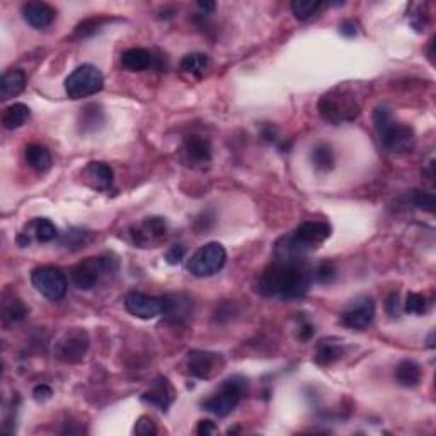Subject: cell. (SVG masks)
Returning <instances> with one entry per match:
<instances>
[{
    "label": "cell",
    "instance_id": "obj_9",
    "mask_svg": "<svg viewBox=\"0 0 436 436\" xmlns=\"http://www.w3.org/2000/svg\"><path fill=\"white\" fill-rule=\"evenodd\" d=\"M130 235L137 247H157L166 240L167 224L162 217H147L130 228Z\"/></svg>",
    "mask_w": 436,
    "mask_h": 436
},
{
    "label": "cell",
    "instance_id": "obj_17",
    "mask_svg": "<svg viewBox=\"0 0 436 436\" xmlns=\"http://www.w3.org/2000/svg\"><path fill=\"white\" fill-rule=\"evenodd\" d=\"M162 298V316L174 322H181L193 313V300L185 293H169Z\"/></svg>",
    "mask_w": 436,
    "mask_h": 436
},
{
    "label": "cell",
    "instance_id": "obj_36",
    "mask_svg": "<svg viewBox=\"0 0 436 436\" xmlns=\"http://www.w3.org/2000/svg\"><path fill=\"white\" fill-rule=\"evenodd\" d=\"M86 244H87V232L70 231V232H67V234H65L63 246H67V247L75 246L77 249H80V247H84Z\"/></svg>",
    "mask_w": 436,
    "mask_h": 436
},
{
    "label": "cell",
    "instance_id": "obj_5",
    "mask_svg": "<svg viewBox=\"0 0 436 436\" xmlns=\"http://www.w3.org/2000/svg\"><path fill=\"white\" fill-rule=\"evenodd\" d=\"M104 87V75L94 65L84 63L65 79V93L70 99H82L98 94Z\"/></svg>",
    "mask_w": 436,
    "mask_h": 436
},
{
    "label": "cell",
    "instance_id": "obj_13",
    "mask_svg": "<svg viewBox=\"0 0 436 436\" xmlns=\"http://www.w3.org/2000/svg\"><path fill=\"white\" fill-rule=\"evenodd\" d=\"M125 309L139 319H155L157 316H162V298L141 292H130L125 297Z\"/></svg>",
    "mask_w": 436,
    "mask_h": 436
},
{
    "label": "cell",
    "instance_id": "obj_4",
    "mask_svg": "<svg viewBox=\"0 0 436 436\" xmlns=\"http://www.w3.org/2000/svg\"><path fill=\"white\" fill-rule=\"evenodd\" d=\"M247 390V378L242 375H234V377L227 378L221 384L220 390L213 394L212 397L205 399L201 403V407L205 411L212 412V414L218 416V418H225L231 414L237 407V404L242 399L244 392Z\"/></svg>",
    "mask_w": 436,
    "mask_h": 436
},
{
    "label": "cell",
    "instance_id": "obj_19",
    "mask_svg": "<svg viewBox=\"0 0 436 436\" xmlns=\"http://www.w3.org/2000/svg\"><path fill=\"white\" fill-rule=\"evenodd\" d=\"M82 178L87 186H91L95 191H108L113 186L114 172L108 164L104 162H91L86 169L82 171Z\"/></svg>",
    "mask_w": 436,
    "mask_h": 436
},
{
    "label": "cell",
    "instance_id": "obj_24",
    "mask_svg": "<svg viewBox=\"0 0 436 436\" xmlns=\"http://www.w3.org/2000/svg\"><path fill=\"white\" fill-rule=\"evenodd\" d=\"M31 116V111L22 102H14L13 106H7L2 114V125L6 130L21 128Z\"/></svg>",
    "mask_w": 436,
    "mask_h": 436
},
{
    "label": "cell",
    "instance_id": "obj_38",
    "mask_svg": "<svg viewBox=\"0 0 436 436\" xmlns=\"http://www.w3.org/2000/svg\"><path fill=\"white\" fill-rule=\"evenodd\" d=\"M385 311H387L390 317L399 316L400 311H403V304H400L399 293L397 292L390 293V295L387 297V300H385Z\"/></svg>",
    "mask_w": 436,
    "mask_h": 436
},
{
    "label": "cell",
    "instance_id": "obj_21",
    "mask_svg": "<svg viewBox=\"0 0 436 436\" xmlns=\"http://www.w3.org/2000/svg\"><path fill=\"white\" fill-rule=\"evenodd\" d=\"M154 55L145 48H130L121 53V65L128 72H143L150 68Z\"/></svg>",
    "mask_w": 436,
    "mask_h": 436
},
{
    "label": "cell",
    "instance_id": "obj_11",
    "mask_svg": "<svg viewBox=\"0 0 436 436\" xmlns=\"http://www.w3.org/2000/svg\"><path fill=\"white\" fill-rule=\"evenodd\" d=\"M224 366V358L218 353H210V351L194 350L187 353L186 368L191 377L196 378H212Z\"/></svg>",
    "mask_w": 436,
    "mask_h": 436
},
{
    "label": "cell",
    "instance_id": "obj_33",
    "mask_svg": "<svg viewBox=\"0 0 436 436\" xmlns=\"http://www.w3.org/2000/svg\"><path fill=\"white\" fill-rule=\"evenodd\" d=\"M428 311V300L419 293H409L405 297V312L412 316H423Z\"/></svg>",
    "mask_w": 436,
    "mask_h": 436
},
{
    "label": "cell",
    "instance_id": "obj_25",
    "mask_svg": "<svg viewBox=\"0 0 436 436\" xmlns=\"http://www.w3.org/2000/svg\"><path fill=\"white\" fill-rule=\"evenodd\" d=\"M210 65H212V62H210L208 55H205V53H189V55H186L185 59L181 60L182 72L189 74L191 77L198 79H201L203 75L206 74Z\"/></svg>",
    "mask_w": 436,
    "mask_h": 436
},
{
    "label": "cell",
    "instance_id": "obj_1",
    "mask_svg": "<svg viewBox=\"0 0 436 436\" xmlns=\"http://www.w3.org/2000/svg\"><path fill=\"white\" fill-rule=\"evenodd\" d=\"M312 280V267L305 259H273L259 274L258 292L265 297L293 300L309 292Z\"/></svg>",
    "mask_w": 436,
    "mask_h": 436
},
{
    "label": "cell",
    "instance_id": "obj_41",
    "mask_svg": "<svg viewBox=\"0 0 436 436\" xmlns=\"http://www.w3.org/2000/svg\"><path fill=\"white\" fill-rule=\"evenodd\" d=\"M196 431H198V435H201V436H206V435H215L218 430H217V426H215V424H213V423H212V421L205 419V421H200V424H198Z\"/></svg>",
    "mask_w": 436,
    "mask_h": 436
},
{
    "label": "cell",
    "instance_id": "obj_23",
    "mask_svg": "<svg viewBox=\"0 0 436 436\" xmlns=\"http://www.w3.org/2000/svg\"><path fill=\"white\" fill-rule=\"evenodd\" d=\"M421 377H423V370L412 359H404L397 365L396 378L403 387H416L421 382Z\"/></svg>",
    "mask_w": 436,
    "mask_h": 436
},
{
    "label": "cell",
    "instance_id": "obj_14",
    "mask_svg": "<svg viewBox=\"0 0 436 436\" xmlns=\"http://www.w3.org/2000/svg\"><path fill=\"white\" fill-rule=\"evenodd\" d=\"M174 399H176L174 387H172L171 382L164 377L157 378L154 384H152V387L145 390L143 396H141V400H143V403H147L148 405H154V407L164 412L171 407Z\"/></svg>",
    "mask_w": 436,
    "mask_h": 436
},
{
    "label": "cell",
    "instance_id": "obj_7",
    "mask_svg": "<svg viewBox=\"0 0 436 436\" xmlns=\"http://www.w3.org/2000/svg\"><path fill=\"white\" fill-rule=\"evenodd\" d=\"M31 283L34 288L47 297L48 300L59 302L67 293V277L60 267L38 266L31 273Z\"/></svg>",
    "mask_w": 436,
    "mask_h": 436
},
{
    "label": "cell",
    "instance_id": "obj_42",
    "mask_svg": "<svg viewBox=\"0 0 436 436\" xmlns=\"http://www.w3.org/2000/svg\"><path fill=\"white\" fill-rule=\"evenodd\" d=\"M339 31H341V34H344L346 38H353L358 34V24L355 21H344L341 24V28H339Z\"/></svg>",
    "mask_w": 436,
    "mask_h": 436
},
{
    "label": "cell",
    "instance_id": "obj_22",
    "mask_svg": "<svg viewBox=\"0 0 436 436\" xmlns=\"http://www.w3.org/2000/svg\"><path fill=\"white\" fill-rule=\"evenodd\" d=\"M24 157L28 166L36 172H47L53 164L52 154L41 143H29L24 150Z\"/></svg>",
    "mask_w": 436,
    "mask_h": 436
},
{
    "label": "cell",
    "instance_id": "obj_31",
    "mask_svg": "<svg viewBox=\"0 0 436 436\" xmlns=\"http://www.w3.org/2000/svg\"><path fill=\"white\" fill-rule=\"evenodd\" d=\"M320 7H322V2L319 0H295L292 2V13L295 14L298 21H307L309 17L317 14Z\"/></svg>",
    "mask_w": 436,
    "mask_h": 436
},
{
    "label": "cell",
    "instance_id": "obj_12",
    "mask_svg": "<svg viewBox=\"0 0 436 436\" xmlns=\"http://www.w3.org/2000/svg\"><path fill=\"white\" fill-rule=\"evenodd\" d=\"M106 273L104 261L101 258H87L72 267L70 278L79 290H93L99 278Z\"/></svg>",
    "mask_w": 436,
    "mask_h": 436
},
{
    "label": "cell",
    "instance_id": "obj_20",
    "mask_svg": "<svg viewBox=\"0 0 436 436\" xmlns=\"http://www.w3.org/2000/svg\"><path fill=\"white\" fill-rule=\"evenodd\" d=\"M26 82H28V77H26L24 72L21 68H13V70L6 72L0 79V95H2V101H7V99L14 98V95L21 94L24 91Z\"/></svg>",
    "mask_w": 436,
    "mask_h": 436
},
{
    "label": "cell",
    "instance_id": "obj_29",
    "mask_svg": "<svg viewBox=\"0 0 436 436\" xmlns=\"http://www.w3.org/2000/svg\"><path fill=\"white\" fill-rule=\"evenodd\" d=\"M28 317V307L19 298H10L3 304V320L7 324H17Z\"/></svg>",
    "mask_w": 436,
    "mask_h": 436
},
{
    "label": "cell",
    "instance_id": "obj_39",
    "mask_svg": "<svg viewBox=\"0 0 436 436\" xmlns=\"http://www.w3.org/2000/svg\"><path fill=\"white\" fill-rule=\"evenodd\" d=\"M185 256H186V247L185 246H174V247H171L169 251H167L166 261L169 263V265H179V263L185 259Z\"/></svg>",
    "mask_w": 436,
    "mask_h": 436
},
{
    "label": "cell",
    "instance_id": "obj_8",
    "mask_svg": "<svg viewBox=\"0 0 436 436\" xmlns=\"http://www.w3.org/2000/svg\"><path fill=\"white\" fill-rule=\"evenodd\" d=\"M89 334L82 327H72L65 331L62 338L55 343V358L63 363H79L89 350Z\"/></svg>",
    "mask_w": 436,
    "mask_h": 436
},
{
    "label": "cell",
    "instance_id": "obj_30",
    "mask_svg": "<svg viewBox=\"0 0 436 436\" xmlns=\"http://www.w3.org/2000/svg\"><path fill=\"white\" fill-rule=\"evenodd\" d=\"M34 227V235L40 242H52L59 237V228L48 218H38V220L33 221Z\"/></svg>",
    "mask_w": 436,
    "mask_h": 436
},
{
    "label": "cell",
    "instance_id": "obj_26",
    "mask_svg": "<svg viewBox=\"0 0 436 436\" xmlns=\"http://www.w3.org/2000/svg\"><path fill=\"white\" fill-rule=\"evenodd\" d=\"M311 160L317 171H322V172L332 171L336 164L334 150H332L331 145H326V143L317 145V147L312 148Z\"/></svg>",
    "mask_w": 436,
    "mask_h": 436
},
{
    "label": "cell",
    "instance_id": "obj_43",
    "mask_svg": "<svg viewBox=\"0 0 436 436\" xmlns=\"http://www.w3.org/2000/svg\"><path fill=\"white\" fill-rule=\"evenodd\" d=\"M198 7L205 10V13H212L215 9V2H198Z\"/></svg>",
    "mask_w": 436,
    "mask_h": 436
},
{
    "label": "cell",
    "instance_id": "obj_44",
    "mask_svg": "<svg viewBox=\"0 0 436 436\" xmlns=\"http://www.w3.org/2000/svg\"><path fill=\"white\" fill-rule=\"evenodd\" d=\"M428 346L435 348V331H431L430 336H428Z\"/></svg>",
    "mask_w": 436,
    "mask_h": 436
},
{
    "label": "cell",
    "instance_id": "obj_28",
    "mask_svg": "<svg viewBox=\"0 0 436 436\" xmlns=\"http://www.w3.org/2000/svg\"><path fill=\"white\" fill-rule=\"evenodd\" d=\"M343 357V348L339 344L329 341V339H322V343L317 348L316 361L319 365H331V363L338 361Z\"/></svg>",
    "mask_w": 436,
    "mask_h": 436
},
{
    "label": "cell",
    "instance_id": "obj_6",
    "mask_svg": "<svg viewBox=\"0 0 436 436\" xmlns=\"http://www.w3.org/2000/svg\"><path fill=\"white\" fill-rule=\"evenodd\" d=\"M227 261V251L221 244L208 242L191 256L187 271L196 278H210L217 274Z\"/></svg>",
    "mask_w": 436,
    "mask_h": 436
},
{
    "label": "cell",
    "instance_id": "obj_37",
    "mask_svg": "<svg viewBox=\"0 0 436 436\" xmlns=\"http://www.w3.org/2000/svg\"><path fill=\"white\" fill-rule=\"evenodd\" d=\"M135 433L140 435V436L157 435L155 423L150 418H148V416H141V418L137 421V424H135Z\"/></svg>",
    "mask_w": 436,
    "mask_h": 436
},
{
    "label": "cell",
    "instance_id": "obj_2",
    "mask_svg": "<svg viewBox=\"0 0 436 436\" xmlns=\"http://www.w3.org/2000/svg\"><path fill=\"white\" fill-rule=\"evenodd\" d=\"M317 109L324 121L331 125H341L357 120L361 106H359L353 87L350 84H343V86L334 87L324 94L319 99Z\"/></svg>",
    "mask_w": 436,
    "mask_h": 436
},
{
    "label": "cell",
    "instance_id": "obj_32",
    "mask_svg": "<svg viewBox=\"0 0 436 436\" xmlns=\"http://www.w3.org/2000/svg\"><path fill=\"white\" fill-rule=\"evenodd\" d=\"M108 22V19L104 17H93V19H86L84 22H80L75 29V36L77 38H87L93 36L99 31L101 28H104V24Z\"/></svg>",
    "mask_w": 436,
    "mask_h": 436
},
{
    "label": "cell",
    "instance_id": "obj_35",
    "mask_svg": "<svg viewBox=\"0 0 436 436\" xmlns=\"http://www.w3.org/2000/svg\"><path fill=\"white\" fill-rule=\"evenodd\" d=\"M412 201H414V205L418 206L419 210H423V212L433 213L436 208L435 196L431 193H426V191H418V193H414Z\"/></svg>",
    "mask_w": 436,
    "mask_h": 436
},
{
    "label": "cell",
    "instance_id": "obj_15",
    "mask_svg": "<svg viewBox=\"0 0 436 436\" xmlns=\"http://www.w3.org/2000/svg\"><path fill=\"white\" fill-rule=\"evenodd\" d=\"M22 17L34 29H45L55 21L56 10L47 2H28L21 9Z\"/></svg>",
    "mask_w": 436,
    "mask_h": 436
},
{
    "label": "cell",
    "instance_id": "obj_10",
    "mask_svg": "<svg viewBox=\"0 0 436 436\" xmlns=\"http://www.w3.org/2000/svg\"><path fill=\"white\" fill-rule=\"evenodd\" d=\"M375 319V302L370 297H361L348 305L341 312V324L348 329L363 331L373 322Z\"/></svg>",
    "mask_w": 436,
    "mask_h": 436
},
{
    "label": "cell",
    "instance_id": "obj_27",
    "mask_svg": "<svg viewBox=\"0 0 436 436\" xmlns=\"http://www.w3.org/2000/svg\"><path fill=\"white\" fill-rule=\"evenodd\" d=\"M102 123H104V113H102L101 106L89 104L84 108L82 114H80V130L82 132H95Z\"/></svg>",
    "mask_w": 436,
    "mask_h": 436
},
{
    "label": "cell",
    "instance_id": "obj_16",
    "mask_svg": "<svg viewBox=\"0 0 436 436\" xmlns=\"http://www.w3.org/2000/svg\"><path fill=\"white\" fill-rule=\"evenodd\" d=\"M295 235H297V239L304 244V246H307L309 249H313V247L322 244L324 240L331 235V225L326 224V221H319V220L304 221V224L298 225Z\"/></svg>",
    "mask_w": 436,
    "mask_h": 436
},
{
    "label": "cell",
    "instance_id": "obj_34",
    "mask_svg": "<svg viewBox=\"0 0 436 436\" xmlns=\"http://www.w3.org/2000/svg\"><path fill=\"white\" fill-rule=\"evenodd\" d=\"M312 278L317 283H322V285H327V283H332L336 280V267L332 263H322L312 270Z\"/></svg>",
    "mask_w": 436,
    "mask_h": 436
},
{
    "label": "cell",
    "instance_id": "obj_3",
    "mask_svg": "<svg viewBox=\"0 0 436 436\" xmlns=\"http://www.w3.org/2000/svg\"><path fill=\"white\" fill-rule=\"evenodd\" d=\"M373 123L382 145L394 154H407L416 145V133L409 125L394 120L387 108L373 111Z\"/></svg>",
    "mask_w": 436,
    "mask_h": 436
},
{
    "label": "cell",
    "instance_id": "obj_18",
    "mask_svg": "<svg viewBox=\"0 0 436 436\" xmlns=\"http://www.w3.org/2000/svg\"><path fill=\"white\" fill-rule=\"evenodd\" d=\"M182 152H185L187 162H191L193 166H205L212 160V145L205 137H186L185 143H182Z\"/></svg>",
    "mask_w": 436,
    "mask_h": 436
},
{
    "label": "cell",
    "instance_id": "obj_40",
    "mask_svg": "<svg viewBox=\"0 0 436 436\" xmlns=\"http://www.w3.org/2000/svg\"><path fill=\"white\" fill-rule=\"evenodd\" d=\"M33 396L36 400H47L49 399V397L53 396V390L48 387V385L41 384V385H36L33 390Z\"/></svg>",
    "mask_w": 436,
    "mask_h": 436
}]
</instances>
